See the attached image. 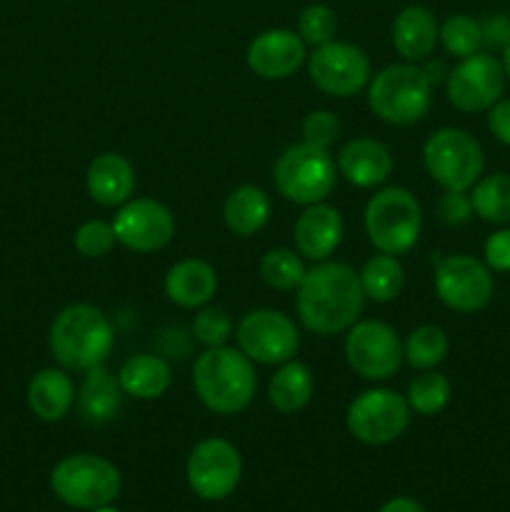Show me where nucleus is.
Here are the masks:
<instances>
[{"label": "nucleus", "instance_id": "3", "mask_svg": "<svg viewBox=\"0 0 510 512\" xmlns=\"http://www.w3.org/2000/svg\"><path fill=\"white\" fill-rule=\"evenodd\" d=\"M258 375L255 363L235 345L205 348L193 365V390L215 415H238L253 403Z\"/></svg>", "mask_w": 510, "mask_h": 512}, {"label": "nucleus", "instance_id": "6", "mask_svg": "<svg viewBox=\"0 0 510 512\" xmlns=\"http://www.w3.org/2000/svg\"><path fill=\"white\" fill-rule=\"evenodd\" d=\"M123 478L103 455L78 453L60 460L50 473V490L60 503L75 510H98L118 500Z\"/></svg>", "mask_w": 510, "mask_h": 512}, {"label": "nucleus", "instance_id": "44", "mask_svg": "<svg viewBox=\"0 0 510 512\" xmlns=\"http://www.w3.org/2000/svg\"><path fill=\"white\" fill-rule=\"evenodd\" d=\"M500 55H503V58H500V63H503V70H505V78H508V80H510V45H508V48H505V50H503V53H500Z\"/></svg>", "mask_w": 510, "mask_h": 512}, {"label": "nucleus", "instance_id": "34", "mask_svg": "<svg viewBox=\"0 0 510 512\" xmlns=\"http://www.w3.org/2000/svg\"><path fill=\"white\" fill-rule=\"evenodd\" d=\"M190 330H193V338L198 340L203 348H218V345H228V340L233 338L235 333V325L223 305L208 303L203 305V308H198Z\"/></svg>", "mask_w": 510, "mask_h": 512}, {"label": "nucleus", "instance_id": "39", "mask_svg": "<svg viewBox=\"0 0 510 512\" xmlns=\"http://www.w3.org/2000/svg\"><path fill=\"white\" fill-rule=\"evenodd\" d=\"M483 263L493 273H510V225L488 235L483 243Z\"/></svg>", "mask_w": 510, "mask_h": 512}, {"label": "nucleus", "instance_id": "27", "mask_svg": "<svg viewBox=\"0 0 510 512\" xmlns=\"http://www.w3.org/2000/svg\"><path fill=\"white\" fill-rule=\"evenodd\" d=\"M315 393L313 370L300 360H288L278 365L268 383V400L280 415H295L308 408Z\"/></svg>", "mask_w": 510, "mask_h": 512}, {"label": "nucleus", "instance_id": "9", "mask_svg": "<svg viewBox=\"0 0 510 512\" xmlns=\"http://www.w3.org/2000/svg\"><path fill=\"white\" fill-rule=\"evenodd\" d=\"M410 405L405 395L388 388L360 393L345 410V428L363 445L395 443L410 425Z\"/></svg>", "mask_w": 510, "mask_h": 512}, {"label": "nucleus", "instance_id": "38", "mask_svg": "<svg viewBox=\"0 0 510 512\" xmlns=\"http://www.w3.org/2000/svg\"><path fill=\"white\" fill-rule=\"evenodd\" d=\"M438 220L448 228H460L473 218V203H470V190H443V195L435 203Z\"/></svg>", "mask_w": 510, "mask_h": 512}, {"label": "nucleus", "instance_id": "31", "mask_svg": "<svg viewBox=\"0 0 510 512\" xmlns=\"http://www.w3.org/2000/svg\"><path fill=\"white\" fill-rule=\"evenodd\" d=\"M450 395H453V385L438 370H420L413 380L408 383V400L410 410L415 415H423V418H433V415L443 413L450 403Z\"/></svg>", "mask_w": 510, "mask_h": 512}, {"label": "nucleus", "instance_id": "28", "mask_svg": "<svg viewBox=\"0 0 510 512\" xmlns=\"http://www.w3.org/2000/svg\"><path fill=\"white\" fill-rule=\"evenodd\" d=\"M360 285H363L365 300L373 303H393L405 285V268L395 255L378 253L365 260L360 268Z\"/></svg>", "mask_w": 510, "mask_h": 512}, {"label": "nucleus", "instance_id": "30", "mask_svg": "<svg viewBox=\"0 0 510 512\" xmlns=\"http://www.w3.org/2000/svg\"><path fill=\"white\" fill-rule=\"evenodd\" d=\"M450 340L443 328L438 325H418L410 330V335L403 343V360L413 370H433L448 358Z\"/></svg>", "mask_w": 510, "mask_h": 512}, {"label": "nucleus", "instance_id": "16", "mask_svg": "<svg viewBox=\"0 0 510 512\" xmlns=\"http://www.w3.org/2000/svg\"><path fill=\"white\" fill-rule=\"evenodd\" d=\"M110 225L115 240L133 253L163 250L175 235V215L155 198H130L120 205Z\"/></svg>", "mask_w": 510, "mask_h": 512}, {"label": "nucleus", "instance_id": "21", "mask_svg": "<svg viewBox=\"0 0 510 512\" xmlns=\"http://www.w3.org/2000/svg\"><path fill=\"white\" fill-rule=\"evenodd\" d=\"M165 295L173 305L185 310H198L215 298L218 273L208 260L185 258L170 265L165 273Z\"/></svg>", "mask_w": 510, "mask_h": 512}, {"label": "nucleus", "instance_id": "22", "mask_svg": "<svg viewBox=\"0 0 510 512\" xmlns=\"http://www.w3.org/2000/svg\"><path fill=\"white\" fill-rule=\"evenodd\" d=\"M438 33V18L423 5H408V8L400 10L393 20V28H390L395 50L408 63L428 60L438 45Z\"/></svg>", "mask_w": 510, "mask_h": 512}, {"label": "nucleus", "instance_id": "42", "mask_svg": "<svg viewBox=\"0 0 510 512\" xmlns=\"http://www.w3.org/2000/svg\"><path fill=\"white\" fill-rule=\"evenodd\" d=\"M420 68H423L425 78H428V83L433 85V88L435 85H445V80H448L450 68L445 65V60L428 58V60H423V65H420Z\"/></svg>", "mask_w": 510, "mask_h": 512}, {"label": "nucleus", "instance_id": "33", "mask_svg": "<svg viewBox=\"0 0 510 512\" xmlns=\"http://www.w3.org/2000/svg\"><path fill=\"white\" fill-rule=\"evenodd\" d=\"M305 273H308V270H305L303 255H300L298 250L275 248L268 250V253L260 258V278H263L273 290H283V293L298 290Z\"/></svg>", "mask_w": 510, "mask_h": 512}, {"label": "nucleus", "instance_id": "36", "mask_svg": "<svg viewBox=\"0 0 510 512\" xmlns=\"http://www.w3.org/2000/svg\"><path fill=\"white\" fill-rule=\"evenodd\" d=\"M113 225L103 220H88L73 235V245L83 258H105L115 248Z\"/></svg>", "mask_w": 510, "mask_h": 512}, {"label": "nucleus", "instance_id": "45", "mask_svg": "<svg viewBox=\"0 0 510 512\" xmlns=\"http://www.w3.org/2000/svg\"><path fill=\"white\" fill-rule=\"evenodd\" d=\"M90 512H120L118 508H113V505H105V508H98V510H90Z\"/></svg>", "mask_w": 510, "mask_h": 512}, {"label": "nucleus", "instance_id": "1", "mask_svg": "<svg viewBox=\"0 0 510 512\" xmlns=\"http://www.w3.org/2000/svg\"><path fill=\"white\" fill-rule=\"evenodd\" d=\"M365 308L360 275L350 265L323 260L305 273L295 290V310L305 330L320 338L345 333Z\"/></svg>", "mask_w": 510, "mask_h": 512}, {"label": "nucleus", "instance_id": "18", "mask_svg": "<svg viewBox=\"0 0 510 512\" xmlns=\"http://www.w3.org/2000/svg\"><path fill=\"white\" fill-rule=\"evenodd\" d=\"M343 233L345 223L338 208L328 205L325 200L323 203L305 205L303 213L298 215V220L293 225L295 250L305 260L323 263V260H328L338 250Z\"/></svg>", "mask_w": 510, "mask_h": 512}, {"label": "nucleus", "instance_id": "15", "mask_svg": "<svg viewBox=\"0 0 510 512\" xmlns=\"http://www.w3.org/2000/svg\"><path fill=\"white\" fill-rule=\"evenodd\" d=\"M308 75L318 90L333 98H353L370 83V60L363 48L343 40L318 45L308 55Z\"/></svg>", "mask_w": 510, "mask_h": 512}, {"label": "nucleus", "instance_id": "11", "mask_svg": "<svg viewBox=\"0 0 510 512\" xmlns=\"http://www.w3.org/2000/svg\"><path fill=\"white\" fill-rule=\"evenodd\" d=\"M345 360L363 380H390L403 365V343L383 320H355L345 330Z\"/></svg>", "mask_w": 510, "mask_h": 512}, {"label": "nucleus", "instance_id": "32", "mask_svg": "<svg viewBox=\"0 0 510 512\" xmlns=\"http://www.w3.org/2000/svg\"><path fill=\"white\" fill-rule=\"evenodd\" d=\"M438 43L443 45L445 53L455 60H463L468 55H475L483 50V30H480V20L470 18L465 13L448 15L440 23Z\"/></svg>", "mask_w": 510, "mask_h": 512}, {"label": "nucleus", "instance_id": "20", "mask_svg": "<svg viewBox=\"0 0 510 512\" xmlns=\"http://www.w3.org/2000/svg\"><path fill=\"white\" fill-rule=\"evenodd\" d=\"M85 190L100 208H120L135 193V168L125 155L100 153L90 160Z\"/></svg>", "mask_w": 510, "mask_h": 512}, {"label": "nucleus", "instance_id": "12", "mask_svg": "<svg viewBox=\"0 0 510 512\" xmlns=\"http://www.w3.org/2000/svg\"><path fill=\"white\" fill-rule=\"evenodd\" d=\"M185 478H188L190 490L200 500L220 503V500L230 498L243 478L240 450L225 438L200 440L188 455Z\"/></svg>", "mask_w": 510, "mask_h": 512}, {"label": "nucleus", "instance_id": "43", "mask_svg": "<svg viewBox=\"0 0 510 512\" xmlns=\"http://www.w3.org/2000/svg\"><path fill=\"white\" fill-rule=\"evenodd\" d=\"M378 512H428V510H425V505H420L418 500L398 495V498H390L388 503L380 505Z\"/></svg>", "mask_w": 510, "mask_h": 512}, {"label": "nucleus", "instance_id": "24", "mask_svg": "<svg viewBox=\"0 0 510 512\" xmlns=\"http://www.w3.org/2000/svg\"><path fill=\"white\" fill-rule=\"evenodd\" d=\"M73 378L63 368H43L28 383V408L43 423H58L75 405Z\"/></svg>", "mask_w": 510, "mask_h": 512}, {"label": "nucleus", "instance_id": "14", "mask_svg": "<svg viewBox=\"0 0 510 512\" xmlns=\"http://www.w3.org/2000/svg\"><path fill=\"white\" fill-rule=\"evenodd\" d=\"M505 93L503 63L488 50L458 60L445 80L448 103L460 113H485Z\"/></svg>", "mask_w": 510, "mask_h": 512}, {"label": "nucleus", "instance_id": "37", "mask_svg": "<svg viewBox=\"0 0 510 512\" xmlns=\"http://www.w3.org/2000/svg\"><path fill=\"white\" fill-rule=\"evenodd\" d=\"M300 130H303L305 143L330 150L335 145V140L340 138V120L330 110H313V113H308L303 118Z\"/></svg>", "mask_w": 510, "mask_h": 512}, {"label": "nucleus", "instance_id": "19", "mask_svg": "<svg viewBox=\"0 0 510 512\" xmlns=\"http://www.w3.org/2000/svg\"><path fill=\"white\" fill-rule=\"evenodd\" d=\"M338 173L355 188H378L393 173V155L388 145L375 138H353L340 148Z\"/></svg>", "mask_w": 510, "mask_h": 512}, {"label": "nucleus", "instance_id": "5", "mask_svg": "<svg viewBox=\"0 0 510 512\" xmlns=\"http://www.w3.org/2000/svg\"><path fill=\"white\" fill-rule=\"evenodd\" d=\"M365 235L378 253L405 255L415 248L423 230V210L408 188L390 185L368 200L363 213Z\"/></svg>", "mask_w": 510, "mask_h": 512}, {"label": "nucleus", "instance_id": "41", "mask_svg": "<svg viewBox=\"0 0 510 512\" xmlns=\"http://www.w3.org/2000/svg\"><path fill=\"white\" fill-rule=\"evenodd\" d=\"M485 120H488V130L498 143L510 148V98H500L493 108L485 110Z\"/></svg>", "mask_w": 510, "mask_h": 512}, {"label": "nucleus", "instance_id": "10", "mask_svg": "<svg viewBox=\"0 0 510 512\" xmlns=\"http://www.w3.org/2000/svg\"><path fill=\"white\" fill-rule=\"evenodd\" d=\"M235 343L253 363L283 365L298 355L300 330L280 310L255 308L235 325Z\"/></svg>", "mask_w": 510, "mask_h": 512}, {"label": "nucleus", "instance_id": "23", "mask_svg": "<svg viewBox=\"0 0 510 512\" xmlns=\"http://www.w3.org/2000/svg\"><path fill=\"white\" fill-rule=\"evenodd\" d=\"M123 398L125 393L120 388L118 375L110 373L105 365H98L85 373L75 395V408L88 425H105L118 418Z\"/></svg>", "mask_w": 510, "mask_h": 512}, {"label": "nucleus", "instance_id": "25", "mask_svg": "<svg viewBox=\"0 0 510 512\" xmlns=\"http://www.w3.org/2000/svg\"><path fill=\"white\" fill-rule=\"evenodd\" d=\"M118 380L128 398L158 400L160 395L168 393L173 373H170L168 360H163L160 355L140 353L120 365Z\"/></svg>", "mask_w": 510, "mask_h": 512}, {"label": "nucleus", "instance_id": "26", "mask_svg": "<svg viewBox=\"0 0 510 512\" xmlns=\"http://www.w3.org/2000/svg\"><path fill=\"white\" fill-rule=\"evenodd\" d=\"M270 210H273V205H270L268 193L263 188L240 185V188L230 190L223 203L225 228L238 238H250L268 225Z\"/></svg>", "mask_w": 510, "mask_h": 512}, {"label": "nucleus", "instance_id": "2", "mask_svg": "<svg viewBox=\"0 0 510 512\" xmlns=\"http://www.w3.org/2000/svg\"><path fill=\"white\" fill-rule=\"evenodd\" d=\"M50 353L68 373H88L105 365L115 345V330L108 315L90 303H73L50 323Z\"/></svg>", "mask_w": 510, "mask_h": 512}, {"label": "nucleus", "instance_id": "4", "mask_svg": "<svg viewBox=\"0 0 510 512\" xmlns=\"http://www.w3.org/2000/svg\"><path fill=\"white\" fill-rule=\"evenodd\" d=\"M368 105L388 125H415L433 105V85L418 63H393L368 83Z\"/></svg>", "mask_w": 510, "mask_h": 512}, {"label": "nucleus", "instance_id": "35", "mask_svg": "<svg viewBox=\"0 0 510 512\" xmlns=\"http://www.w3.org/2000/svg\"><path fill=\"white\" fill-rule=\"evenodd\" d=\"M295 33L303 38L305 45H313V48L330 43L338 35V15L323 3L305 5L298 15V30Z\"/></svg>", "mask_w": 510, "mask_h": 512}, {"label": "nucleus", "instance_id": "13", "mask_svg": "<svg viewBox=\"0 0 510 512\" xmlns=\"http://www.w3.org/2000/svg\"><path fill=\"white\" fill-rule=\"evenodd\" d=\"M433 285L445 308L465 315L483 310L495 293L493 270L468 253H455L440 260Z\"/></svg>", "mask_w": 510, "mask_h": 512}, {"label": "nucleus", "instance_id": "7", "mask_svg": "<svg viewBox=\"0 0 510 512\" xmlns=\"http://www.w3.org/2000/svg\"><path fill=\"white\" fill-rule=\"evenodd\" d=\"M338 165L330 150L310 143H293L278 155L273 165L275 190L288 203L315 205L330 198L338 183Z\"/></svg>", "mask_w": 510, "mask_h": 512}, {"label": "nucleus", "instance_id": "40", "mask_svg": "<svg viewBox=\"0 0 510 512\" xmlns=\"http://www.w3.org/2000/svg\"><path fill=\"white\" fill-rule=\"evenodd\" d=\"M480 30H483V48L488 53H503L510 45V15H488V18L480 20Z\"/></svg>", "mask_w": 510, "mask_h": 512}, {"label": "nucleus", "instance_id": "17", "mask_svg": "<svg viewBox=\"0 0 510 512\" xmlns=\"http://www.w3.org/2000/svg\"><path fill=\"white\" fill-rule=\"evenodd\" d=\"M308 60L305 43L295 30L270 28L255 35L245 50V63L258 78L285 80Z\"/></svg>", "mask_w": 510, "mask_h": 512}, {"label": "nucleus", "instance_id": "29", "mask_svg": "<svg viewBox=\"0 0 510 512\" xmlns=\"http://www.w3.org/2000/svg\"><path fill=\"white\" fill-rule=\"evenodd\" d=\"M473 213L490 225H510V173H493L470 188Z\"/></svg>", "mask_w": 510, "mask_h": 512}, {"label": "nucleus", "instance_id": "8", "mask_svg": "<svg viewBox=\"0 0 510 512\" xmlns=\"http://www.w3.org/2000/svg\"><path fill=\"white\" fill-rule=\"evenodd\" d=\"M423 165L443 190H470L483 178V145L463 128H440L423 143Z\"/></svg>", "mask_w": 510, "mask_h": 512}]
</instances>
